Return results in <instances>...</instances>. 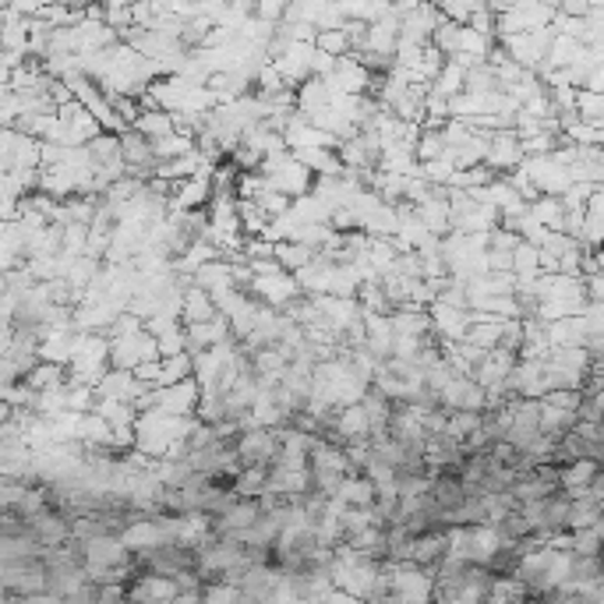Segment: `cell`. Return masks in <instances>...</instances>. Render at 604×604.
Masks as SVG:
<instances>
[{
    "instance_id": "2",
    "label": "cell",
    "mask_w": 604,
    "mask_h": 604,
    "mask_svg": "<svg viewBox=\"0 0 604 604\" xmlns=\"http://www.w3.org/2000/svg\"><path fill=\"white\" fill-rule=\"evenodd\" d=\"M597 463L594 460H580V463H570V467H562V492H570V495H583V492H591V484L597 478Z\"/></svg>"
},
{
    "instance_id": "1",
    "label": "cell",
    "mask_w": 604,
    "mask_h": 604,
    "mask_svg": "<svg viewBox=\"0 0 604 604\" xmlns=\"http://www.w3.org/2000/svg\"><path fill=\"white\" fill-rule=\"evenodd\" d=\"M181 597L177 580L170 576H156V573H142L135 583L127 587V601L131 604H170Z\"/></svg>"
},
{
    "instance_id": "3",
    "label": "cell",
    "mask_w": 604,
    "mask_h": 604,
    "mask_svg": "<svg viewBox=\"0 0 604 604\" xmlns=\"http://www.w3.org/2000/svg\"><path fill=\"white\" fill-rule=\"evenodd\" d=\"M124 604H131V601H124Z\"/></svg>"
}]
</instances>
